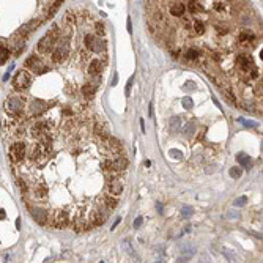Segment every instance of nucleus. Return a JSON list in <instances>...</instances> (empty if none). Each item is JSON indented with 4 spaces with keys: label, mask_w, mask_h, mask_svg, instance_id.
Returning a JSON list of instances; mask_svg holds the SVG:
<instances>
[{
    "label": "nucleus",
    "mask_w": 263,
    "mask_h": 263,
    "mask_svg": "<svg viewBox=\"0 0 263 263\" xmlns=\"http://www.w3.org/2000/svg\"><path fill=\"white\" fill-rule=\"evenodd\" d=\"M197 57H198V51L194 49V47H189L184 52V60L186 61H194V60H197Z\"/></svg>",
    "instance_id": "nucleus-26"
},
{
    "label": "nucleus",
    "mask_w": 263,
    "mask_h": 263,
    "mask_svg": "<svg viewBox=\"0 0 263 263\" xmlns=\"http://www.w3.org/2000/svg\"><path fill=\"white\" fill-rule=\"evenodd\" d=\"M192 213H194V210L191 206H183V210H181V214H183L184 217H189V216H192Z\"/></svg>",
    "instance_id": "nucleus-39"
},
{
    "label": "nucleus",
    "mask_w": 263,
    "mask_h": 263,
    "mask_svg": "<svg viewBox=\"0 0 263 263\" xmlns=\"http://www.w3.org/2000/svg\"><path fill=\"white\" fill-rule=\"evenodd\" d=\"M197 88V85L192 82V80H188V82L184 84V90H189V92H191V90H195Z\"/></svg>",
    "instance_id": "nucleus-41"
},
{
    "label": "nucleus",
    "mask_w": 263,
    "mask_h": 263,
    "mask_svg": "<svg viewBox=\"0 0 263 263\" xmlns=\"http://www.w3.org/2000/svg\"><path fill=\"white\" fill-rule=\"evenodd\" d=\"M142 222H143V217H142V216H139L137 219L134 221V229H139L140 225H142Z\"/></svg>",
    "instance_id": "nucleus-43"
},
{
    "label": "nucleus",
    "mask_w": 263,
    "mask_h": 263,
    "mask_svg": "<svg viewBox=\"0 0 263 263\" xmlns=\"http://www.w3.org/2000/svg\"><path fill=\"white\" fill-rule=\"evenodd\" d=\"M195 128H197V124H195V120H191V121H188L184 124V134L188 135V137H192V135L195 134Z\"/></svg>",
    "instance_id": "nucleus-23"
},
{
    "label": "nucleus",
    "mask_w": 263,
    "mask_h": 263,
    "mask_svg": "<svg viewBox=\"0 0 263 263\" xmlns=\"http://www.w3.org/2000/svg\"><path fill=\"white\" fill-rule=\"evenodd\" d=\"M222 95H224L225 98H227V99H229L230 103H235V98H233V93H232V90H230L229 87H224V88H222Z\"/></svg>",
    "instance_id": "nucleus-34"
},
{
    "label": "nucleus",
    "mask_w": 263,
    "mask_h": 263,
    "mask_svg": "<svg viewBox=\"0 0 263 263\" xmlns=\"http://www.w3.org/2000/svg\"><path fill=\"white\" fill-rule=\"evenodd\" d=\"M25 158V143L16 142L10 147V159L13 162H22Z\"/></svg>",
    "instance_id": "nucleus-4"
},
{
    "label": "nucleus",
    "mask_w": 263,
    "mask_h": 263,
    "mask_svg": "<svg viewBox=\"0 0 263 263\" xmlns=\"http://www.w3.org/2000/svg\"><path fill=\"white\" fill-rule=\"evenodd\" d=\"M33 195H35V198H38V200L46 198L47 197V188L43 186V184H35L33 186Z\"/></svg>",
    "instance_id": "nucleus-18"
},
{
    "label": "nucleus",
    "mask_w": 263,
    "mask_h": 263,
    "mask_svg": "<svg viewBox=\"0 0 263 263\" xmlns=\"http://www.w3.org/2000/svg\"><path fill=\"white\" fill-rule=\"evenodd\" d=\"M30 84H32V76L25 69L17 71L16 76L13 77V87H14V90H17V92H24V90H27L30 87Z\"/></svg>",
    "instance_id": "nucleus-1"
},
{
    "label": "nucleus",
    "mask_w": 263,
    "mask_h": 263,
    "mask_svg": "<svg viewBox=\"0 0 263 263\" xmlns=\"http://www.w3.org/2000/svg\"><path fill=\"white\" fill-rule=\"evenodd\" d=\"M254 40H255V35H254L251 30H244V32H241V33L238 35V41L243 43V44L251 43V41H254Z\"/></svg>",
    "instance_id": "nucleus-19"
},
{
    "label": "nucleus",
    "mask_w": 263,
    "mask_h": 263,
    "mask_svg": "<svg viewBox=\"0 0 263 263\" xmlns=\"http://www.w3.org/2000/svg\"><path fill=\"white\" fill-rule=\"evenodd\" d=\"M95 35L96 36H104L106 35V27L103 22H95Z\"/></svg>",
    "instance_id": "nucleus-29"
},
{
    "label": "nucleus",
    "mask_w": 263,
    "mask_h": 263,
    "mask_svg": "<svg viewBox=\"0 0 263 263\" xmlns=\"http://www.w3.org/2000/svg\"><path fill=\"white\" fill-rule=\"evenodd\" d=\"M5 110L11 115H22V110H24V101L22 98H17V96H11L5 101Z\"/></svg>",
    "instance_id": "nucleus-2"
},
{
    "label": "nucleus",
    "mask_w": 263,
    "mask_h": 263,
    "mask_svg": "<svg viewBox=\"0 0 263 263\" xmlns=\"http://www.w3.org/2000/svg\"><path fill=\"white\" fill-rule=\"evenodd\" d=\"M46 103L43 101V99H38V98H33L32 101H30V104H29V112H30V115H33V117H38V115H41L44 110H46Z\"/></svg>",
    "instance_id": "nucleus-7"
},
{
    "label": "nucleus",
    "mask_w": 263,
    "mask_h": 263,
    "mask_svg": "<svg viewBox=\"0 0 263 263\" xmlns=\"http://www.w3.org/2000/svg\"><path fill=\"white\" fill-rule=\"evenodd\" d=\"M79 21V17H77V11H74V10H69V11H66V14H65V22L69 25V24H74V22H77Z\"/></svg>",
    "instance_id": "nucleus-25"
},
{
    "label": "nucleus",
    "mask_w": 263,
    "mask_h": 263,
    "mask_svg": "<svg viewBox=\"0 0 263 263\" xmlns=\"http://www.w3.org/2000/svg\"><path fill=\"white\" fill-rule=\"evenodd\" d=\"M169 126H170V129H172V131H178V129H180V126H181V120H180V117H174V118H170V120H169Z\"/></svg>",
    "instance_id": "nucleus-28"
},
{
    "label": "nucleus",
    "mask_w": 263,
    "mask_h": 263,
    "mask_svg": "<svg viewBox=\"0 0 263 263\" xmlns=\"http://www.w3.org/2000/svg\"><path fill=\"white\" fill-rule=\"evenodd\" d=\"M243 175V169H240V167H232L230 169V177L232 178H240Z\"/></svg>",
    "instance_id": "nucleus-35"
},
{
    "label": "nucleus",
    "mask_w": 263,
    "mask_h": 263,
    "mask_svg": "<svg viewBox=\"0 0 263 263\" xmlns=\"http://www.w3.org/2000/svg\"><path fill=\"white\" fill-rule=\"evenodd\" d=\"M49 128H51V123L49 121H36L33 126H32V135L36 139H40L43 134L49 132Z\"/></svg>",
    "instance_id": "nucleus-8"
},
{
    "label": "nucleus",
    "mask_w": 263,
    "mask_h": 263,
    "mask_svg": "<svg viewBox=\"0 0 263 263\" xmlns=\"http://www.w3.org/2000/svg\"><path fill=\"white\" fill-rule=\"evenodd\" d=\"M95 93H96V87H95V84H84L82 85V95L85 96V98H93L95 96Z\"/></svg>",
    "instance_id": "nucleus-20"
},
{
    "label": "nucleus",
    "mask_w": 263,
    "mask_h": 263,
    "mask_svg": "<svg viewBox=\"0 0 263 263\" xmlns=\"http://www.w3.org/2000/svg\"><path fill=\"white\" fill-rule=\"evenodd\" d=\"M103 203H104V205H107L109 208H110V210H114V208L117 206V203H118V202H117V198H114V197H109V195H107V197H104V198H103Z\"/></svg>",
    "instance_id": "nucleus-30"
},
{
    "label": "nucleus",
    "mask_w": 263,
    "mask_h": 263,
    "mask_svg": "<svg viewBox=\"0 0 263 263\" xmlns=\"http://www.w3.org/2000/svg\"><path fill=\"white\" fill-rule=\"evenodd\" d=\"M213 8L217 13H224L225 10H227V5H225V2H222V0H217V2H214Z\"/></svg>",
    "instance_id": "nucleus-31"
},
{
    "label": "nucleus",
    "mask_w": 263,
    "mask_h": 263,
    "mask_svg": "<svg viewBox=\"0 0 263 263\" xmlns=\"http://www.w3.org/2000/svg\"><path fill=\"white\" fill-rule=\"evenodd\" d=\"M117 82H118V74L115 72V74H114V79H112V85L115 87V85H117Z\"/></svg>",
    "instance_id": "nucleus-47"
},
{
    "label": "nucleus",
    "mask_w": 263,
    "mask_h": 263,
    "mask_svg": "<svg viewBox=\"0 0 263 263\" xmlns=\"http://www.w3.org/2000/svg\"><path fill=\"white\" fill-rule=\"evenodd\" d=\"M224 255L227 257L230 261H235V260H237V255H233V254H230L229 251H224Z\"/></svg>",
    "instance_id": "nucleus-44"
},
{
    "label": "nucleus",
    "mask_w": 263,
    "mask_h": 263,
    "mask_svg": "<svg viewBox=\"0 0 263 263\" xmlns=\"http://www.w3.org/2000/svg\"><path fill=\"white\" fill-rule=\"evenodd\" d=\"M51 222H52L51 225H52V227H55V229H65L66 225L69 224V216H68V213L65 210H58V211L54 213Z\"/></svg>",
    "instance_id": "nucleus-5"
},
{
    "label": "nucleus",
    "mask_w": 263,
    "mask_h": 263,
    "mask_svg": "<svg viewBox=\"0 0 263 263\" xmlns=\"http://www.w3.org/2000/svg\"><path fill=\"white\" fill-rule=\"evenodd\" d=\"M5 210H2V208H0V221H2V219H5Z\"/></svg>",
    "instance_id": "nucleus-49"
},
{
    "label": "nucleus",
    "mask_w": 263,
    "mask_h": 263,
    "mask_svg": "<svg viewBox=\"0 0 263 263\" xmlns=\"http://www.w3.org/2000/svg\"><path fill=\"white\" fill-rule=\"evenodd\" d=\"M186 10L191 11V13H202L203 8H202V5L198 3L197 0H189L188 5H186Z\"/></svg>",
    "instance_id": "nucleus-21"
},
{
    "label": "nucleus",
    "mask_w": 263,
    "mask_h": 263,
    "mask_svg": "<svg viewBox=\"0 0 263 263\" xmlns=\"http://www.w3.org/2000/svg\"><path fill=\"white\" fill-rule=\"evenodd\" d=\"M16 227H17V229H21V219H17V221H16Z\"/></svg>",
    "instance_id": "nucleus-51"
},
{
    "label": "nucleus",
    "mask_w": 263,
    "mask_h": 263,
    "mask_svg": "<svg viewBox=\"0 0 263 263\" xmlns=\"http://www.w3.org/2000/svg\"><path fill=\"white\" fill-rule=\"evenodd\" d=\"M30 216L33 217V221L38 224V225H47L49 224V216H47V211L43 210V208H38V206H32L30 208Z\"/></svg>",
    "instance_id": "nucleus-6"
},
{
    "label": "nucleus",
    "mask_w": 263,
    "mask_h": 263,
    "mask_svg": "<svg viewBox=\"0 0 263 263\" xmlns=\"http://www.w3.org/2000/svg\"><path fill=\"white\" fill-rule=\"evenodd\" d=\"M181 104H183V107L184 109H188V110H191V109L194 107V101L189 96H184L183 98V101H181Z\"/></svg>",
    "instance_id": "nucleus-33"
},
{
    "label": "nucleus",
    "mask_w": 263,
    "mask_h": 263,
    "mask_svg": "<svg viewBox=\"0 0 263 263\" xmlns=\"http://www.w3.org/2000/svg\"><path fill=\"white\" fill-rule=\"evenodd\" d=\"M123 189H124V186H123L121 178H118V177L110 178V181H109V192L112 195H121Z\"/></svg>",
    "instance_id": "nucleus-9"
},
{
    "label": "nucleus",
    "mask_w": 263,
    "mask_h": 263,
    "mask_svg": "<svg viewBox=\"0 0 263 263\" xmlns=\"http://www.w3.org/2000/svg\"><path fill=\"white\" fill-rule=\"evenodd\" d=\"M8 79H10V72H6V74L3 76V80H8Z\"/></svg>",
    "instance_id": "nucleus-52"
},
{
    "label": "nucleus",
    "mask_w": 263,
    "mask_h": 263,
    "mask_svg": "<svg viewBox=\"0 0 263 263\" xmlns=\"http://www.w3.org/2000/svg\"><path fill=\"white\" fill-rule=\"evenodd\" d=\"M72 229L76 232H85L90 229V222L85 219L84 216H77L74 221H72Z\"/></svg>",
    "instance_id": "nucleus-13"
},
{
    "label": "nucleus",
    "mask_w": 263,
    "mask_h": 263,
    "mask_svg": "<svg viewBox=\"0 0 263 263\" xmlns=\"http://www.w3.org/2000/svg\"><path fill=\"white\" fill-rule=\"evenodd\" d=\"M170 14L172 16H175V17H183L184 16V13H186V6L183 5V3H180V2H177V3H174V5H170Z\"/></svg>",
    "instance_id": "nucleus-16"
},
{
    "label": "nucleus",
    "mask_w": 263,
    "mask_h": 263,
    "mask_svg": "<svg viewBox=\"0 0 263 263\" xmlns=\"http://www.w3.org/2000/svg\"><path fill=\"white\" fill-rule=\"evenodd\" d=\"M106 49H107L106 40L103 38V36H96L93 46H92V51H95L96 54H103V52H106Z\"/></svg>",
    "instance_id": "nucleus-15"
},
{
    "label": "nucleus",
    "mask_w": 263,
    "mask_h": 263,
    "mask_svg": "<svg viewBox=\"0 0 263 263\" xmlns=\"http://www.w3.org/2000/svg\"><path fill=\"white\" fill-rule=\"evenodd\" d=\"M107 219V213L103 211L101 208H98V210H95L92 213V219H90V222H92V225H96V227H99V225H103Z\"/></svg>",
    "instance_id": "nucleus-10"
},
{
    "label": "nucleus",
    "mask_w": 263,
    "mask_h": 263,
    "mask_svg": "<svg viewBox=\"0 0 263 263\" xmlns=\"http://www.w3.org/2000/svg\"><path fill=\"white\" fill-rule=\"evenodd\" d=\"M156 208H158V211H159V213H162V205H161V203H158Z\"/></svg>",
    "instance_id": "nucleus-50"
},
{
    "label": "nucleus",
    "mask_w": 263,
    "mask_h": 263,
    "mask_svg": "<svg viewBox=\"0 0 263 263\" xmlns=\"http://www.w3.org/2000/svg\"><path fill=\"white\" fill-rule=\"evenodd\" d=\"M247 203V197L246 195H243V197H240V198H237V200H235V206H244V205H246Z\"/></svg>",
    "instance_id": "nucleus-38"
},
{
    "label": "nucleus",
    "mask_w": 263,
    "mask_h": 263,
    "mask_svg": "<svg viewBox=\"0 0 263 263\" xmlns=\"http://www.w3.org/2000/svg\"><path fill=\"white\" fill-rule=\"evenodd\" d=\"M112 167L114 170L117 172V174H120V172H124L126 169H128V159H126V156H117L115 159H112Z\"/></svg>",
    "instance_id": "nucleus-11"
},
{
    "label": "nucleus",
    "mask_w": 263,
    "mask_h": 263,
    "mask_svg": "<svg viewBox=\"0 0 263 263\" xmlns=\"http://www.w3.org/2000/svg\"><path fill=\"white\" fill-rule=\"evenodd\" d=\"M101 68H103V61L99 58H93L88 65V74L90 76H99L101 72Z\"/></svg>",
    "instance_id": "nucleus-14"
},
{
    "label": "nucleus",
    "mask_w": 263,
    "mask_h": 263,
    "mask_svg": "<svg viewBox=\"0 0 263 263\" xmlns=\"http://www.w3.org/2000/svg\"><path fill=\"white\" fill-rule=\"evenodd\" d=\"M170 54H172V57H174L175 60H177V58H178V55H180V52H178V51H170Z\"/></svg>",
    "instance_id": "nucleus-48"
},
{
    "label": "nucleus",
    "mask_w": 263,
    "mask_h": 263,
    "mask_svg": "<svg viewBox=\"0 0 263 263\" xmlns=\"http://www.w3.org/2000/svg\"><path fill=\"white\" fill-rule=\"evenodd\" d=\"M55 43H57V40H54L52 36H49V35L43 36V38L38 41V44H36V52L41 54V55L51 54L54 51V47H55Z\"/></svg>",
    "instance_id": "nucleus-3"
},
{
    "label": "nucleus",
    "mask_w": 263,
    "mask_h": 263,
    "mask_svg": "<svg viewBox=\"0 0 263 263\" xmlns=\"http://www.w3.org/2000/svg\"><path fill=\"white\" fill-rule=\"evenodd\" d=\"M25 68H30L32 71H36L40 66H43V60L36 55V54H32V55H29L27 57V60H25Z\"/></svg>",
    "instance_id": "nucleus-12"
},
{
    "label": "nucleus",
    "mask_w": 263,
    "mask_h": 263,
    "mask_svg": "<svg viewBox=\"0 0 263 263\" xmlns=\"http://www.w3.org/2000/svg\"><path fill=\"white\" fill-rule=\"evenodd\" d=\"M132 84H134V76H131V77L128 79V84H126V96L131 95V87H132Z\"/></svg>",
    "instance_id": "nucleus-40"
},
{
    "label": "nucleus",
    "mask_w": 263,
    "mask_h": 263,
    "mask_svg": "<svg viewBox=\"0 0 263 263\" xmlns=\"http://www.w3.org/2000/svg\"><path fill=\"white\" fill-rule=\"evenodd\" d=\"M192 30L195 32V35H203L205 33V24H203V21H200V19L192 21Z\"/></svg>",
    "instance_id": "nucleus-24"
},
{
    "label": "nucleus",
    "mask_w": 263,
    "mask_h": 263,
    "mask_svg": "<svg viewBox=\"0 0 263 263\" xmlns=\"http://www.w3.org/2000/svg\"><path fill=\"white\" fill-rule=\"evenodd\" d=\"M237 63H238V66L243 69V71H249V68H252L254 69V63H252V60L249 58V57H244V55H241V57H238L237 58Z\"/></svg>",
    "instance_id": "nucleus-17"
},
{
    "label": "nucleus",
    "mask_w": 263,
    "mask_h": 263,
    "mask_svg": "<svg viewBox=\"0 0 263 263\" xmlns=\"http://www.w3.org/2000/svg\"><path fill=\"white\" fill-rule=\"evenodd\" d=\"M17 188L21 189V192H22L24 195L29 192V186H27V183H25L24 180H17Z\"/></svg>",
    "instance_id": "nucleus-36"
},
{
    "label": "nucleus",
    "mask_w": 263,
    "mask_h": 263,
    "mask_svg": "<svg viewBox=\"0 0 263 263\" xmlns=\"http://www.w3.org/2000/svg\"><path fill=\"white\" fill-rule=\"evenodd\" d=\"M214 27H216V30H217V33H219V35H225V33L229 32V29H227L225 25H222V24H217V22H216Z\"/></svg>",
    "instance_id": "nucleus-37"
},
{
    "label": "nucleus",
    "mask_w": 263,
    "mask_h": 263,
    "mask_svg": "<svg viewBox=\"0 0 263 263\" xmlns=\"http://www.w3.org/2000/svg\"><path fill=\"white\" fill-rule=\"evenodd\" d=\"M169 156H170L172 159H175V161H181L184 155H183V153H181L180 150H175V148H174V150L169 151Z\"/></svg>",
    "instance_id": "nucleus-32"
},
{
    "label": "nucleus",
    "mask_w": 263,
    "mask_h": 263,
    "mask_svg": "<svg viewBox=\"0 0 263 263\" xmlns=\"http://www.w3.org/2000/svg\"><path fill=\"white\" fill-rule=\"evenodd\" d=\"M95 38H96V35L95 33H87L85 35V38H84V44H85V47L92 51V46H93V43H95Z\"/></svg>",
    "instance_id": "nucleus-27"
},
{
    "label": "nucleus",
    "mask_w": 263,
    "mask_h": 263,
    "mask_svg": "<svg viewBox=\"0 0 263 263\" xmlns=\"http://www.w3.org/2000/svg\"><path fill=\"white\" fill-rule=\"evenodd\" d=\"M237 158H238V162L244 169H251L252 167V161H251V158L247 155H244V153H238Z\"/></svg>",
    "instance_id": "nucleus-22"
},
{
    "label": "nucleus",
    "mask_w": 263,
    "mask_h": 263,
    "mask_svg": "<svg viewBox=\"0 0 263 263\" xmlns=\"http://www.w3.org/2000/svg\"><path fill=\"white\" fill-rule=\"evenodd\" d=\"M120 222H121V217H117V219H115V222L112 224V230H114V229H115V227H117V225H118Z\"/></svg>",
    "instance_id": "nucleus-46"
},
{
    "label": "nucleus",
    "mask_w": 263,
    "mask_h": 263,
    "mask_svg": "<svg viewBox=\"0 0 263 263\" xmlns=\"http://www.w3.org/2000/svg\"><path fill=\"white\" fill-rule=\"evenodd\" d=\"M240 123H243L244 126H249V128H254L255 126V123H252V121H247V120H244V118H238Z\"/></svg>",
    "instance_id": "nucleus-42"
},
{
    "label": "nucleus",
    "mask_w": 263,
    "mask_h": 263,
    "mask_svg": "<svg viewBox=\"0 0 263 263\" xmlns=\"http://www.w3.org/2000/svg\"><path fill=\"white\" fill-rule=\"evenodd\" d=\"M126 27H128V32L132 33V24H131V17H128V22H126Z\"/></svg>",
    "instance_id": "nucleus-45"
}]
</instances>
